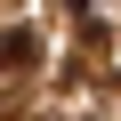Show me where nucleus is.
Listing matches in <instances>:
<instances>
[{
  "label": "nucleus",
  "mask_w": 121,
  "mask_h": 121,
  "mask_svg": "<svg viewBox=\"0 0 121 121\" xmlns=\"http://www.w3.org/2000/svg\"><path fill=\"white\" fill-rule=\"evenodd\" d=\"M32 56H40L32 32H0V65H32Z\"/></svg>",
  "instance_id": "obj_1"
}]
</instances>
